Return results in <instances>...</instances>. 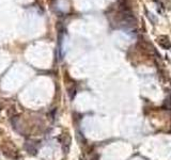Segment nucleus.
I'll use <instances>...</instances> for the list:
<instances>
[{"instance_id":"obj_1","label":"nucleus","mask_w":171,"mask_h":160,"mask_svg":"<svg viewBox=\"0 0 171 160\" xmlns=\"http://www.w3.org/2000/svg\"><path fill=\"white\" fill-rule=\"evenodd\" d=\"M0 149H1L2 153L6 155V157L12 158V159H17V158L19 157V152H18L16 146L13 144V142L6 141V142L1 143Z\"/></svg>"},{"instance_id":"obj_2","label":"nucleus","mask_w":171,"mask_h":160,"mask_svg":"<svg viewBox=\"0 0 171 160\" xmlns=\"http://www.w3.org/2000/svg\"><path fill=\"white\" fill-rule=\"evenodd\" d=\"M60 142H61L62 149H63V151H64V153L65 154H67L69 151H70L71 142H72V139H71V136L69 135V132L62 133L61 137H60Z\"/></svg>"},{"instance_id":"obj_3","label":"nucleus","mask_w":171,"mask_h":160,"mask_svg":"<svg viewBox=\"0 0 171 160\" xmlns=\"http://www.w3.org/2000/svg\"><path fill=\"white\" fill-rule=\"evenodd\" d=\"M157 42L159 44V46L164 49H169L171 48V42L169 41V39L166 35H160L158 39H157Z\"/></svg>"},{"instance_id":"obj_4","label":"nucleus","mask_w":171,"mask_h":160,"mask_svg":"<svg viewBox=\"0 0 171 160\" xmlns=\"http://www.w3.org/2000/svg\"><path fill=\"white\" fill-rule=\"evenodd\" d=\"M139 45L141 46V50H142L143 52H146V53H149V55L155 52V48L152 45H150V44H148V43L143 42V41L139 43Z\"/></svg>"},{"instance_id":"obj_5","label":"nucleus","mask_w":171,"mask_h":160,"mask_svg":"<svg viewBox=\"0 0 171 160\" xmlns=\"http://www.w3.org/2000/svg\"><path fill=\"white\" fill-rule=\"evenodd\" d=\"M25 147H26V149H27V151H28V152L30 153L31 155H35L38 153L37 149H35L34 146L31 145V143H28V142H27V143H26V145H25Z\"/></svg>"},{"instance_id":"obj_6","label":"nucleus","mask_w":171,"mask_h":160,"mask_svg":"<svg viewBox=\"0 0 171 160\" xmlns=\"http://www.w3.org/2000/svg\"><path fill=\"white\" fill-rule=\"evenodd\" d=\"M163 108L164 109H166V110H171V99L170 98L166 99V100L164 101Z\"/></svg>"},{"instance_id":"obj_7","label":"nucleus","mask_w":171,"mask_h":160,"mask_svg":"<svg viewBox=\"0 0 171 160\" xmlns=\"http://www.w3.org/2000/svg\"><path fill=\"white\" fill-rule=\"evenodd\" d=\"M90 160H98V156L97 155H94V156H92V157H91V159Z\"/></svg>"},{"instance_id":"obj_8","label":"nucleus","mask_w":171,"mask_h":160,"mask_svg":"<svg viewBox=\"0 0 171 160\" xmlns=\"http://www.w3.org/2000/svg\"><path fill=\"white\" fill-rule=\"evenodd\" d=\"M79 160H86V159H84V158L82 156V157H79Z\"/></svg>"}]
</instances>
